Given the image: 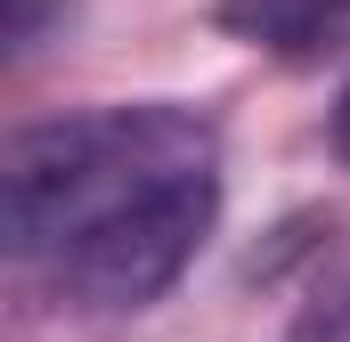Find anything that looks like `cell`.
Segmentation results:
<instances>
[{"label": "cell", "mask_w": 350, "mask_h": 342, "mask_svg": "<svg viewBox=\"0 0 350 342\" xmlns=\"http://www.w3.org/2000/svg\"><path fill=\"white\" fill-rule=\"evenodd\" d=\"M220 171L212 114L139 98V106H90L8 131L0 147V237L16 269H49L66 245L106 228L114 212L163 196L179 179Z\"/></svg>", "instance_id": "obj_1"}, {"label": "cell", "mask_w": 350, "mask_h": 342, "mask_svg": "<svg viewBox=\"0 0 350 342\" xmlns=\"http://www.w3.org/2000/svg\"><path fill=\"white\" fill-rule=\"evenodd\" d=\"M326 139H334V155L350 163V82H342V98H334V122H326Z\"/></svg>", "instance_id": "obj_5"}, {"label": "cell", "mask_w": 350, "mask_h": 342, "mask_svg": "<svg viewBox=\"0 0 350 342\" xmlns=\"http://www.w3.org/2000/svg\"><path fill=\"white\" fill-rule=\"evenodd\" d=\"M293 342H350V285H334V293L293 326Z\"/></svg>", "instance_id": "obj_4"}, {"label": "cell", "mask_w": 350, "mask_h": 342, "mask_svg": "<svg viewBox=\"0 0 350 342\" xmlns=\"http://www.w3.org/2000/svg\"><path fill=\"white\" fill-rule=\"evenodd\" d=\"M66 16H74V0H0V33H8V57L25 66L49 33H66Z\"/></svg>", "instance_id": "obj_3"}, {"label": "cell", "mask_w": 350, "mask_h": 342, "mask_svg": "<svg viewBox=\"0 0 350 342\" xmlns=\"http://www.w3.org/2000/svg\"><path fill=\"white\" fill-rule=\"evenodd\" d=\"M212 25L277 57H310L350 33V0H212Z\"/></svg>", "instance_id": "obj_2"}]
</instances>
